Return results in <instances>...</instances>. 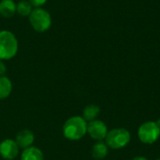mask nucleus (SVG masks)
Masks as SVG:
<instances>
[{
  "label": "nucleus",
  "instance_id": "nucleus-9",
  "mask_svg": "<svg viewBox=\"0 0 160 160\" xmlns=\"http://www.w3.org/2000/svg\"><path fill=\"white\" fill-rule=\"evenodd\" d=\"M17 10V4L14 0H1L0 1V15L4 18L12 17Z\"/></svg>",
  "mask_w": 160,
  "mask_h": 160
},
{
  "label": "nucleus",
  "instance_id": "nucleus-16",
  "mask_svg": "<svg viewBox=\"0 0 160 160\" xmlns=\"http://www.w3.org/2000/svg\"><path fill=\"white\" fill-rule=\"evenodd\" d=\"M6 72H7L6 65H5V63L3 62V60H1V59H0V77L5 76Z\"/></svg>",
  "mask_w": 160,
  "mask_h": 160
},
{
  "label": "nucleus",
  "instance_id": "nucleus-19",
  "mask_svg": "<svg viewBox=\"0 0 160 160\" xmlns=\"http://www.w3.org/2000/svg\"><path fill=\"white\" fill-rule=\"evenodd\" d=\"M157 160H160V158H158V159H157Z\"/></svg>",
  "mask_w": 160,
  "mask_h": 160
},
{
  "label": "nucleus",
  "instance_id": "nucleus-3",
  "mask_svg": "<svg viewBox=\"0 0 160 160\" xmlns=\"http://www.w3.org/2000/svg\"><path fill=\"white\" fill-rule=\"evenodd\" d=\"M28 19L33 29L39 33L48 31L52 22L51 14L43 8H34Z\"/></svg>",
  "mask_w": 160,
  "mask_h": 160
},
{
  "label": "nucleus",
  "instance_id": "nucleus-11",
  "mask_svg": "<svg viewBox=\"0 0 160 160\" xmlns=\"http://www.w3.org/2000/svg\"><path fill=\"white\" fill-rule=\"evenodd\" d=\"M99 112H100V108L98 105L89 104L83 109L82 118L86 122H91V121H94L98 118Z\"/></svg>",
  "mask_w": 160,
  "mask_h": 160
},
{
  "label": "nucleus",
  "instance_id": "nucleus-2",
  "mask_svg": "<svg viewBox=\"0 0 160 160\" xmlns=\"http://www.w3.org/2000/svg\"><path fill=\"white\" fill-rule=\"evenodd\" d=\"M19 43L16 36L8 30L0 31V59H12L18 52Z\"/></svg>",
  "mask_w": 160,
  "mask_h": 160
},
{
  "label": "nucleus",
  "instance_id": "nucleus-5",
  "mask_svg": "<svg viewBox=\"0 0 160 160\" xmlns=\"http://www.w3.org/2000/svg\"><path fill=\"white\" fill-rule=\"evenodd\" d=\"M138 136L142 142L152 144L156 142L160 137V128L157 122L147 121L142 124L138 130Z\"/></svg>",
  "mask_w": 160,
  "mask_h": 160
},
{
  "label": "nucleus",
  "instance_id": "nucleus-4",
  "mask_svg": "<svg viewBox=\"0 0 160 160\" xmlns=\"http://www.w3.org/2000/svg\"><path fill=\"white\" fill-rule=\"evenodd\" d=\"M131 140L130 133L128 129L118 128L108 131L105 138V143L109 148L121 149L126 147Z\"/></svg>",
  "mask_w": 160,
  "mask_h": 160
},
{
  "label": "nucleus",
  "instance_id": "nucleus-7",
  "mask_svg": "<svg viewBox=\"0 0 160 160\" xmlns=\"http://www.w3.org/2000/svg\"><path fill=\"white\" fill-rule=\"evenodd\" d=\"M19 146L15 140L7 139L0 143V155L6 160L14 159L19 154Z\"/></svg>",
  "mask_w": 160,
  "mask_h": 160
},
{
  "label": "nucleus",
  "instance_id": "nucleus-6",
  "mask_svg": "<svg viewBox=\"0 0 160 160\" xmlns=\"http://www.w3.org/2000/svg\"><path fill=\"white\" fill-rule=\"evenodd\" d=\"M108 131L107 126L100 120L96 119L94 121L88 122L87 124V133L95 141L101 142L105 140Z\"/></svg>",
  "mask_w": 160,
  "mask_h": 160
},
{
  "label": "nucleus",
  "instance_id": "nucleus-13",
  "mask_svg": "<svg viewBox=\"0 0 160 160\" xmlns=\"http://www.w3.org/2000/svg\"><path fill=\"white\" fill-rule=\"evenodd\" d=\"M12 91V82L11 81L6 77H0V100L7 98Z\"/></svg>",
  "mask_w": 160,
  "mask_h": 160
},
{
  "label": "nucleus",
  "instance_id": "nucleus-18",
  "mask_svg": "<svg viewBox=\"0 0 160 160\" xmlns=\"http://www.w3.org/2000/svg\"><path fill=\"white\" fill-rule=\"evenodd\" d=\"M157 124H158V126L159 127V128H160V119H158V120L157 121Z\"/></svg>",
  "mask_w": 160,
  "mask_h": 160
},
{
  "label": "nucleus",
  "instance_id": "nucleus-15",
  "mask_svg": "<svg viewBox=\"0 0 160 160\" xmlns=\"http://www.w3.org/2000/svg\"><path fill=\"white\" fill-rule=\"evenodd\" d=\"M28 1L34 8H41L47 2V0H28Z\"/></svg>",
  "mask_w": 160,
  "mask_h": 160
},
{
  "label": "nucleus",
  "instance_id": "nucleus-12",
  "mask_svg": "<svg viewBox=\"0 0 160 160\" xmlns=\"http://www.w3.org/2000/svg\"><path fill=\"white\" fill-rule=\"evenodd\" d=\"M108 148L104 142H98L92 148V156L96 159H103L108 155Z\"/></svg>",
  "mask_w": 160,
  "mask_h": 160
},
{
  "label": "nucleus",
  "instance_id": "nucleus-1",
  "mask_svg": "<svg viewBox=\"0 0 160 160\" xmlns=\"http://www.w3.org/2000/svg\"><path fill=\"white\" fill-rule=\"evenodd\" d=\"M87 122L82 116H72L63 126V134L69 141H79L87 133Z\"/></svg>",
  "mask_w": 160,
  "mask_h": 160
},
{
  "label": "nucleus",
  "instance_id": "nucleus-17",
  "mask_svg": "<svg viewBox=\"0 0 160 160\" xmlns=\"http://www.w3.org/2000/svg\"><path fill=\"white\" fill-rule=\"evenodd\" d=\"M133 160H148L146 158H144V157H136V158H134Z\"/></svg>",
  "mask_w": 160,
  "mask_h": 160
},
{
  "label": "nucleus",
  "instance_id": "nucleus-10",
  "mask_svg": "<svg viewBox=\"0 0 160 160\" xmlns=\"http://www.w3.org/2000/svg\"><path fill=\"white\" fill-rule=\"evenodd\" d=\"M21 160H44V155L38 147L30 146L22 151Z\"/></svg>",
  "mask_w": 160,
  "mask_h": 160
},
{
  "label": "nucleus",
  "instance_id": "nucleus-14",
  "mask_svg": "<svg viewBox=\"0 0 160 160\" xmlns=\"http://www.w3.org/2000/svg\"><path fill=\"white\" fill-rule=\"evenodd\" d=\"M33 8H34L32 7V5L28 0H22L17 4L16 12L22 17H29Z\"/></svg>",
  "mask_w": 160,
  "mask_h": 160
},
{
  "label": "nucleus",
  "instance_id": "nucleus-8",
  "mask_svg": "<svg viewBox=\"0 0 160 160\" xmlns=\"http://www.w3.org/2000/svg\"><path fill=\"white\" fill-rule=\"evenodd\" d=\"M34 141H35L34 133L29 129L21 130L15 138V142H17L19 148L23 149V150L32 146Z\"/></svg>",
  "mask_w": 160,
  "mask_h": 160
}]
</instances>
